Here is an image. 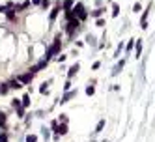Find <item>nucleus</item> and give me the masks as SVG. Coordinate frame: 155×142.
Here are the masks:
<instances>
[{"label": "nucleus", "mask_w": 155, "mask_h": 142, "mask_svg": "<svg viewBox=\"0 0 155 142\" xmlns=\"http://www.w3.org/2000/svg\"><path fill=\"white\" fill-rule=\"evenodd\" d=\"M60 47H62V41H60V34H58L56 37H54V43L51 45L49 49H47V54H45V60L49 62V60L54 56V54H58V53H60Z\"/></svg>", "instance_id": "obj_1"}, {"label": "nucleus", "mask_w": 155, "mask_h": 142, "mask_svg": "<svg viewBox=\"0 0 155 142\" xmlns=\"http://www.w3.org/2000/svg\"><path fill=\"white\" fill-rule=\"evenodd\" d=\"M71 11L75 13V17L79 19V21H86V19H88V11L84 9V4H80V2L73 6V9H71Z\"/></svg>", "instance_id": "obj_2"}, {"label": "nucleus", "mask_w": 155, "mask_h": 142, "mask_svg": "<svg viewBox=\"0 0 155 142\" xmlns=\"http://www.w3.org/2000/svg\"><path fill=\"white\" fill-rule=\"evenodd\" d=\"M79 26H80V21H79V19H71V21H67V24H66V32L69 36H73Z\"/></svg>", "instance_id": "obj_3"}, {"label": "nucleus", "mask_w": 155, "mask_h": 142, "mask_svg": "<svg viewBox=\"0 0 155 142\" xmlns=\"http://www.w3.org/2000/svg\"><path fill=\"white\" fill-rule=\"evenodd\" d=\"M75 95H77V90H69V92H66V93L62 95V99H60V103L64 105V103H67L69 99H73Z\"/></svg>", "instance_id": "obj_4"}, {"label": "nucleus", "mask_w": 155, "mask_h": 142, "mask_svg": "<svg viewBox=\"0 0 155 142\" xmlns=\"http://www.w3.org/2000/svg\"><path fill=\"white\" fill-rule=\"evenodd\" d=\"M79 69H80V64H77V62H75L73 66L69 67V69H67V79H71V77H75V75H77V71H79Z\"/></svg>", "instance_id": "obj_5"}, {"label": "nucleus", "mask_w": 155, "mask_h": 142, "mask_svg": "<svg viewBox=\"0 0 155 142\" xmlns=\"http://www.w3.org/2000/svg\"><path fill=\"white\" fill-rule=\"evenodd\" d=\"M8 84H9V88H11V90H21L22 88V82L19 79H11Z\"/></svg>", "instance_id": "obj_6"}, {"label": "nucleus", "mask_w": 155, "mask_h": 142, "mask_svg": "<svg viewBox=\"0 0 155 142\" xmlns=\"http://www.w3.org/2000/svg\"><path fill=\"white\" fill-rule=\"evenodd\" d=\"M60 9H62V4H58L56 8H53V11H51V15H49V19H51V22H54V19L58 17V13H60Z\"/></svg>", "instance_id": "obj_7"}, {"label": "nucleus", "mask_w": 155, "mask_h": 142, "mask_svg": "<svg viewBox=\"0 0 155 142\" xmlns=\"http://www.w3.org/2000/svg\"><path fill=\"white\" fill-rule=\"evenodd\" d=\"M123 64H125V60H120V64H116V66L112 67V77H116L122 69H123Z\"/></svg>", "instance_id": "obj_8"}, {"label": "nucleus", "mask_w": 155, "mask_h": 142, "mask_svg": "<svg viewBox=\"0 0 155 142\" xmlns=\"http://www.w3.org/2000/svg\"><path fill=\"white\" fill-rule=\"evenodd\" d=\"M19 80L22 84H30L32 82V73H24V75H19Z\"/></svg>", "instance_id": "obj_9"}, {"label": "nucleus", "mask_w": 155, "mask_h": 142, "mask_svg": "<svg viewBox=\"0 0 155 142\" xmlns=\"http://www.w3.org/2000/svg\"><path fill=\"white\" fill-rule=\"evenodd\" d=\"M54 133H56V135H60V137H62V135H67V124H60V125H58V129L54 131Z\"/></svg>", "instance_id": "obj_10"}, {"label": "nucleus", "mask_w": 155, "mask_h": 142, "mask_svg": "<svg viewBox=\"0 0 155 142\" xmlns=\"http://www.w3.org/2000/svg\"><path fill=\"white\" fill-rule=\"evenodd\" d=\"M105 13V8H97V9H93V11H90V15L95 19H101V15Z\"/></svg>", "instance_id": "obj_11"}, {"label": "nucleus", "mask_w": 155, "mask_h": 142, "mask_svg": "<svg viewBox=\"0 0 155 142\" xmlns=\"http://www.w3.org/2000/svg\"><path fill=\"white\" fill-rule=\"evenodd\" d=\"M62 9H64V11H71V9H73V0H64V2H62Z\"/></svg>", "instance_id": "obj_12"}, {"label": "nucleus", "mask_w": 155, "mask_h": 142, "mask_svg": "<svg viewBox=\"0 0 155 142\" xmlns=\"http://www.w3.org/2000/svg\"><path fill=\"white\" fill-rule=\"evenodd\" d=\"M9 92V84L6 82V84H0V95H6V93Z\"/></svg>", "instance_id": "obj_13"}, {"label": "nucleus", "mask_w": 155, "mask_h": 142, "mask_svg": "<svg viewBox=\"0 0 155 142\" xmlns=\"http://www.w3.org/2000/svg\"><path fill=\"white\" fill-rule=\"evenodd\" d=\"M22 99H13V101H11V106H13V108H17V110H19V108H22Z\"/></svg>", "instance_id": "obj_14"}, {"label": "nucleus", "mask_w": 155, "mask_h": 142, "mask_svg": "<svg viewBox=\"0 0 155 142\" xmlns=\"http://www.w3.org/2000/svg\"><path fill=\"white\" fill-rule=\"evenodd\" d=\"M118 15H120V6L112 4V17H118Z\"/></svg>", "instance_id": "obj_15"}, {"label": "nucleus", "mask_w": 155, "mask_h": 142, "mask_svg": "<svg viewBox=\"0 0 155 142\" xmlns=\"http://www.w3.org/2000/svg\"><path fill=\"white\" fill-rule=\"evenodd\" d=\"M6 15H8L9 21H17V15H15V9H11V11H6Z\"/></svg>", "instance_id": "obj_16"}, {"label": "nucleus", "mask_w": 155, "mask_h": 142, "mask_svg": "<svg viewBox=\"0 0 155 142\" xmlns=\"http://www.w3.org/2000/svg\"><path fill=\"white\" fill-rule=\"evenodd\" d=\"M103 127H105V120H99V124H97V127H95V131H93V133H101Z\"/></svg>", "instance_id": "obj_17"}, {"label": "nucleus", "mask_w": 155, "mask_h": 142, "mask_svg": "<svg viewBox=\"0 0 155 142\" xmlns=\"http://www.w3.org/2000/svg\"><path fill=\"white\" fill-rule=\"evenodd\" d=\"M0 127H2V129L6 127V114H4V112H0Z\"/></svg>", "instance_id": "obj_18"}, {"label": "nucleus", "mask_w": 155, "mask_h": 142, "mask_svg": "<svg viewBox=\"0 0 155 142\" xmlns=\"http://www.w3.org/2000/svg\"><path fill=\"white\" fill-rule=\"evenodd\" d=\"M28 105H30V95H28V93H26V95H24V97H22V106H24V108H26Z\"/></svg>", "instance_id": "obj_19"}, {"label": "nucleus", "mask_w": 155, "mask_h": 142, "mask_svg": "<svg viewBox=\"0 0 155 142\" xmlns=\"http://www.w3.org/2000/svg\"><path fill=\"white\" fill-rule=\"evenodd\" d=\"M142 53V39H137V56H140Z\"/></svg>", "instance_id": "obj_20"}, {"label": "nucleus", "mask_w": 155, "mask_h": 142, "mask_svg": "<svg viewBox=\"0 0 155 142\" xmlns=\"http://www.w3.org/2000/svg\"><path fill=\"white\" fill-rule=\"evenodd\" d=\"M133 45H135V39H129V43L125 45V51H127V53H131V49H133Z\"/></svg>", "instance_id": "obj_21"}, {"label": "nucleus", "mask_w": 155, "mask_h": 142, "mask_svg": "<svg viewBox=\"0 0 155 142\" xmlns=\"http://www.w3.org/2000/svg\"><path fill=\"white\" fill-rule=\"evenodd\" d=\"M86 93H88V95H93V93H95V88H93V86H86Z\"/></svg>", "instance_id": "obj_22"}, {"label": "nucleus", "mask_w": 155, "mask_h": 142, "mask_svg": "<svg viewBox=\"0 0 155 142\" xmlns=\"http://www.w3.org/2000/svg\"><path fill=\"white\" fill-rule=\"evenodd\" d=\"M26 142H37V137H35V135H28V137H26Z\"/></svg>", "instance_id": "obj_23"}, {"label": "nucleus", "mask_w": 155, "mask_h": 142, "mask_svg": "<svg viewBox=\"0 0 155 142\" xmlns=\"http://www.w3.org/2000/svg\"><path fill=\"white\" fill-rule=\"evenodd\" d=\"M47 86H49V82H43V84H41V88H39V92L41 93H47Z\"/></svg>", "instance_id": "obj_24"}, {"label": "nucleus", "mask_w": 155, "mask_h": 142, "mask_svg": "<svg viewBox=\"0 0 155 142\" xmlns=\"http://www.w3.org/2000/svg\"><path fill=\"white\" fill-rule=\"evenodd\" d=\"M66 54H58V56H56V62H66Z\"/></svg>", "instance_id": "obj_25"}, {"label": "nucleus", "mask_w": 155, "mask_h": 142, "mask_svg": "<svg viewBox=\"0 0 155 142\" xmlns=\"http://www.w3.org/2000/svg\"><path fill=\"white\" fill-rule=\"evenodd\" d=\"M0 142H8V135H6L4 131H2V133H0Z\"/></svg>", "instance_id": "obj_26"}, {"label": "nucleus", "mask_w": 155, "mask_h": 142, "mask_svg": "<svg viewBox=\"0 0 155 142\" xmlns=\"http://www.w3.org/2000/svg\"><path fill=\"white\" fill-rule=\"evenodd\" d=\"M49 4H51L49 0H41V8H43V9H47V8H49Z\"/></svg>", "instance_id": "obj_27"}, {"label": "nucleus", "mask_w": 155, "mask_h": 142, "mask_svg": "<svg viewBox=\"0 0 155 142\" xmlns=\"http://www.w3.org/2000/svg\"><path fill=\"white\" fill-rule=\"evenodd\" d=\"M95 26H105V19H97V21H95Z\"/></svg>", "instance_id": "obj_28"}, {"label": "nucleus", "mask_w": 155, "mask_h": 142, "mask_svg": "<svg viewBox=\"0 0 155 142\" xmlns=\"http://www.w3.org/2000/svg\"><path fill=\"white\" fill-rule=\"evenodd\" d=\"M122 49H123V43L120 41V45H118V49H116V54H114V56H120V51Z\"/></svg>", "instance_id": "obj_29"}, {"label": "nucleus", "mask_w": 155, "mask_h": 142, "mask_svg": "<svg viewBox=\"0 0 155 142\" xmlns=\"http://www.w3.org/2000/svg\"><path fill=\"white\" fill-rule=\"evenodd\" d=\"M140 9H142V6H140V4H138V2H137V4L133 6V11H140Z\"/></svg>", "instance_id": "obj_30"}, {"label": "nucleus", "mask_w": 155, "mask_h": 142, "mask_svg": "<svg viewBox=\"0 0 155 142\" xmlns=\"http://www.w3.org/2000/svg\"><path fill=\"white\" fill-rule=\"evenodd\" d=\"M60 122H62V124H66V122H67V116L66 114H60Z\"/></svg>", "instance_id": "obj_31"}, {"label": "nucleus", "mask_w": 155, "mask_h": 142, "mask_svg": "<svg viewBox=\"0 0 155 142\" xmlns=\"http://www.w3.org/2000/svg\"><path fill=\"white\" fill-rule=\"evenodd\" d=\"M64 90H66V92H69V90H71V82H69V80L66 82V86H64Z\"/></svg>", "instance_id": "obj_32"}, {"label": "nucleus", "mask_w": 155, "mask_h": 142, "mask_svg": "<svg viewBox=\"0 0 155 142\" xmlns=\"http://www.w3.org/2000/svg\"><path fill=\"white\" fill-rule=\"evenodd\" d=\"M41 131H43V137H45V140H47V138H49V131H47V129H45V127L41 129Z\"/></svg>", "instance_id": "obj_33"}, {"label": "nucleus", "mask_w": 155, "mask_h": 142, "mask_svg": "<svg viewBox=\"0 0 155 142\" xmlns=\"http://www.w3.org/2000/svg\"><path fill=\"white\" fill-rule=\"evenodd\" d=\"M92 67H93V69H99V67H101V62H93Z\"/></svg>", "instance_id": "obj_34"}, {"label": "nucleus", "mask_w": 155, "mask_h": 142, "mask_svg": "<svg viewBox=\"0 0 155 142\" xmlns=\"http://www.w3.org/2000/svg\"><path fill=\"white\" fill-rule=\"evenodd\" d=\"M8 9H9L8 6H0V13H4V11H8Z\"/></svg>", "instance_id": "obj_35"}, {"label": "nucleus", "mask_w": 155, "mask_h": 142, "mask_svg": "<svg viewBox=\"0 0 155 142\" xmlns=\"http://www.w3.org/2000/svg\"><path fill=\"white\" fill-rule=\"evenodd\" d=\"M32 4H41V0H32Z\"/></svg>", "instance_id": "obj_36"}]
</instances>
